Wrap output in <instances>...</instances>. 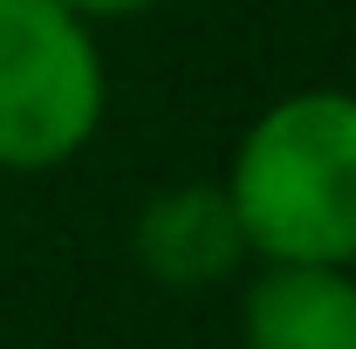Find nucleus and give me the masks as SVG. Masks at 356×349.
Masks as SVG:
<instances>
[{"label": "nucleus", "mask_w": 356, "mask_h": 349, "mask_svg": "<svg viewBox=\"0 0 356 349\" xmlns=\"http://www.w3.org/2000/svg\"><path fill=\"white\" fill-rule=\"evenodd\" d=\"M131 261L158 281V288H178V295H206L233 281L240 267L254 261L247 254V233L233 219V199L226 185H158L131 219Z\"/></svg>", "instance_id": "3"}, {"label": "nucleus", "mask_w": 356, "mask_h": 349, "mask_svg": "<svg viewBox=\"0 0 356 349\" xmlns=\"http://www.w3.org/2000/svg\"><path fill=\"white\" fill-rule=\"evenodd\" d=\"M240 349H356V267H254Z\"/></svg>", "instance_id": "4"}, {"label": "nucleus", "mask_w": 356, "mask_h": 349, "mask_svg": "<svg viewBox=\"0 0 356 349\" xmlns=\"http://www.w3.org/2000/svg\"><path fill=\"white\" fill-rule=\"evenodd\" d=\"M110 69L96 28L55 0H0V172H62L103 131Z\"/></svg>", "instance_id": "2"}, {"label": "nucleus", "mask_w": 356, "mask_h": 349, "mask_svg": "<svg viewBox=\"0 0 356 349\" xmlns=\"http://www.w3.org/2000/svg\"><path fill=\"white\" fill-rule=\"evenodd\" d=\"M55 7H69L76 21H89V28H103V21H137V14H151L158 0H55Z\"/></svg>", "instance_id": "5"}, {"label": "nucleus", "mask_w": 356, "mask_h": 349, "mask_svg": "<svg viewBox=\"0 0 356 349\" xmlns=\"http://www.w3.org/2000/svg\"><path fill=\"white\" fill-rule=\"evenodd\" d=\"M220 185L254 267H356V89L274 96Z\"/></svg>", "instance_id": "1"}]
</instances>
